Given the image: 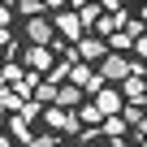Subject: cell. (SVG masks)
Wrapping results in <instances>:
<instances>
[{"instance_id":"cell-13","label":"cell","mask_w":147,"mask_h":147,"mask_svg":"<svg viewBox=\"0 0 147 147\" xmlns=\"http://www.w3.org/2000/svg\"><path fill=\"white\" fill-rule=\"evenodd\" d=\"M104 134L108 138H125V121L121 117H104Z\"/></svg>"},{"instance_id":"cell-15","label":"cell","mask_w":147,"mask_h":147,"mask_svg":"<svg viewBox=\"0 0 147 147\" xmlns=\"http://www.w3.org/2000/svg\"><path fill=\"white\" fill-rule=\"evenodd\" d=\"M18 9H22V18H26V22H30V18H43V5H39V0H22Z\"/></svg>"},{"instance_id":"cell-24","label":"cell","mask_w":147,"mask_h":147,"mask_svg":"<svg viewBox=\"0 0 147 147\" xmlns=\"http://www.w3.org/2000/svg\"><path fill=\"white\" fill-rule=\"evenodd\" d=\"M82 5H91V0H82Z\"/></svg>"},{"instance_id":"cell-8","label":"cell","mask_w":147,"mask_h":147,"mask_svg":"<svg viewBox=\"0 0 147 147\" xmlns=\"http://www.w3.org/2000/svg\"><path fill=\"white\" fill-rule=\"evenodd\" d=\"M95 113L100 117H117L121 113V95L117 91H95Z\"/></svg>"},{"instance_id":"cell-1","label":"cell","mask_w":147,"mask_h":147,"mask_svg":"<svg viewBox=\"0 0 147 147\" xmlns=\"http://www.w3.org/2000/svg\"><path fill=\"white\" fill-rule=\"evenodd\" d=\"M95 74H100L104 82H125L130 74H143V65H130L125 56H117V52H108V56L100 61V69H95Z\"/></svg>"},{"instance_id":"cell-21","label":"cell","mask_w":147,"mask_h":147,"mask_svg":"<svg viewBox=\"0 0 147 147\" xmlns=\"http://www.w3.org/2000/svg\"><path fill=\"white\" fill-rule=\"evenodd\" d=\"M100 9H108V13H117V9H121V0H100Z\"/></svg>"},{"instance_id":"cell-22","label":"cell","mask_w":147,"mask_h":147,"mask_svg":"<svg viewBox=\"0 0 147 147\" xmlns=\"http://www.w3.org/2000/svg\"><path fill=\"white\" fill-rule=\"evenodd\" d=\"M39 5H43V9H61V5H65V0H39Z\"/></svg>"},{"instance_id":"cell-10","label":"cell","mask_w":147,"mask_h":147,"mask_svg":"<svg viewBox=\"0 0 147 147\" xmlns=\"http://www.w3.org/2000/svg\"><path fill=\"white\" fill-rule=\"evenodd\" d=\"M0 82H5V87H9V82H13V87H22V82H26V74H22V65H13V61H9L5 69H0Z\"/></svg>"},{"instance_id":"cell-17","label":"cell","mask_w":147,"mask_h":147,"mask_svg":"<svg viewBox=\"0 0 147 147\" xmlns=\"http://www.w3.org/2000/svg\"><path fill=\"white\" fill-rule=\"evenodd\" d=\"M78 121H87V125H100L104 117L95 113V104H82V108H78Z\"/></svg>"},{"instance_id":"cell-9","label":"cell","mask_w":147,"mask_h":147,"mask_svg":"<svg viewBox=\"0 0 147 147\" xmlns=\"http://www.w3.org/2000/svg\"><path fill=\"white\" fill-rule=\"evenodd\" d=\"M78 104H82V91L74 87V82H69V87H56V104H52V108H65V113H74Z\"/></svg>"},{"instance_id":"cell-4","label":"cell","mask_w":147,"mask_h":147,"mask_svg":"<svg viewBox=\"0 0 147 147\" xmlns=\"http://www.w3.org/2000/svg\"><path fill=\"white\" fill-rule=\"evenodd\" d=\"M48 125L61 130V134H78V130H82L78 113H65V108H48Z\"/></svg>"},{"instance_id":"cell-7","label":"cell","mask_w":147,"mask_h":147,"mask_svg":"<svg viewBox=\"0 0 147 147\" xmlns=\"http://www.w3.org/2000/svg\"><path fill=\"white\" fill-rule=\"evenodd\" d=\"M26 65L35 69V74H48L56 61H52V48H26Z\"/></svg>"},{"instance_id":"cell-18","label":"cell","mask_w":147,"mask_h":147,"mask_svg":"<svg viewBox=\"0 0 147 147\" xmlns=\"http://www.w3.org/2000/svg\"><path fill=\"white\" fill-rule=\"evenodd\" d=\"M22 147H56V138H52V134H39V138H26Z\"/></svg>"},{"instance_id":"cell-25","label":"cell","mask_w":147,"mask_h":147,"mask_svg":"<svg viewBox=\"0 0 147 147\" xmlns=\"http://www.w3.org/2000/svg\"><path fill=\"white\" fill-rule=\"evenodd\" d=\"M143 74H147V65H143Z\"/></svg>"},{"instance_id":"cell-12","label":"cell","mask_w":147,"mask_h":147,"mask_svg":"<svg viewBox=\"0 0 147 147\" xmlns=\"http://www.w3.org/2000/svg\"><path fill=\"white\" fill-rule=\"evenodd\" d=\"M78 22H82V26H95V22H100V5H95V0L78 9Z\"/></svg>"},{"instance_id":"cell-26","label":"cell","mask_w":147,"mask_h":147,"mask_svg":"<svg viewBox=\"0 0 147 147\" xmlns=\"http://www.w3.org/2000/svg\"><path fill=\"white\" fill-rule=\"evenodd\" d=\"M143 5H147V0H143Z\"/></svg>"},{"instance_id":"cell-2","label":"cell","mask_w":147,"mask_h":147,"mask_svg":"<svg viewBox=\"0 0 147 147\" xmlns=\"http://www.w3.org/2000/svg\"><path fill=\"white\" fill-rule=\"evenodd\" d=\"M74 56H78L82 65H95V61H104V56H108V43H104L100 35H87V39H78Z\"/></svg>"},{"instance_id":"cell-19","label":"cell","mask_w":147,"mask_h":147,"mask_svg":"<svg viewBox=\"0 0 147 147\" xmlns=\"http://www.w3.org/2000/svg\"><path fill=\"white\" fill-rule=\"evenodd\" d=\"M9 18H13V9H9V5H0V30L9 26Z\"/></svg>"},{"instance_id":"cell-6","label":"cell","mask_w":147,"mask_h":147,"mask_svg":"<svg viewBox=\"0 0 147 147\" xmlns=\"http://www.w3.org/2000/svg\"><path fill=\"white\" fill-rule=\"evenodd\" d=\"M121 100H130L134 108L147 100V78H143V74H130V78H125V95H121Z\"/></svg>"},{"instance_id":"cell-23","label":"cell","mask_w":147,"mask_h":147,"mask_svg":"<svg viewBox=\"0 0 147 147\" xmlns=\"http://www.w3.org/2000/svg\"><path fill=\"white\" fill-rule=\"evenodd\" d=\"M0 143H5V108H0Z\"/></svg>"},{"instance_id":"cell-5","label":"cell","mask_w":147,"mask_h":147,"mask_svg":"<svg viewBox=\"0 0 147 147\" xmlns=\"http://www.w3.org/2000/svg\"><path fill=\"white\" fill-rule=\"evenodd\" d=\"M52 30H61L69 43L82 39V22H78V13H56V26H52Z\"/></svg>"},{"instance_id":"cell-14","label":"cell","mask_w":147,"mask_h":147,"mask_svg":"<svg viewBox=\"0 0 147 147\" xmlns=\"http://www.w3.org/2000/svg\"><path fill=\"white\" fill-rule=\"evenodd\" d=\"M69 65H74V61H61V65H52V69H48V82H52V87H56L61 78H69Z\"/></svg>"},{"instance_id":"cell-11","label":"cell","mask_w":147,"mask_h":147,"mask_svg":"<svg viewBox=\"0 0 147 147\" xmlns=\"http://www.w3.org/2000/svg\"><path fill=\"white\" fill-rule=\"evenodd\" d=\"M30 100H35V104H48V100L56 104V87H52V82H39V87L30 91Z\"/></svg>"},{"instance_id":"cell-3","label":"cell","mask_w":147,"mask_h":147,"mask_svg":"<svg viewBox=\"0 0 147 147\" xmlns=\"http://www.w3.org/2000/svg\"><path fill=\"white\" fill-rule=\"evenodd\" d=\"M52 35H56V30H52L48 18H30V22H26V39H30V48H48Z\"/></svg>"},{"instance_id":"cell-20","label":"cell","mask_w":147,"mask_h":147,"mask_svg":"<svg viewBox=\"0 0 147 147\" xmlns=\"http://www.w3.org/2000/svg\"><path fill=\"white\" fill-rule=\"evenodd\" d=\"M134 48H138V56L147 61V35H138V39H134Z\"/></svg>"},{"instance_id":"cell-16","label":"cell","mask_w":147,"mask_h":147,"mask_svg":"<svg viewBox=\"0 0 147 147\" xmlns=\"http://www.w3.org/2000/svg\"><path fill=\"white\" fill-rule=\"evenodd\" d=\"M95 30H100V39H104V35H113V30H117V18H113V13H100Z\"/></svg>"}]
</instances>
